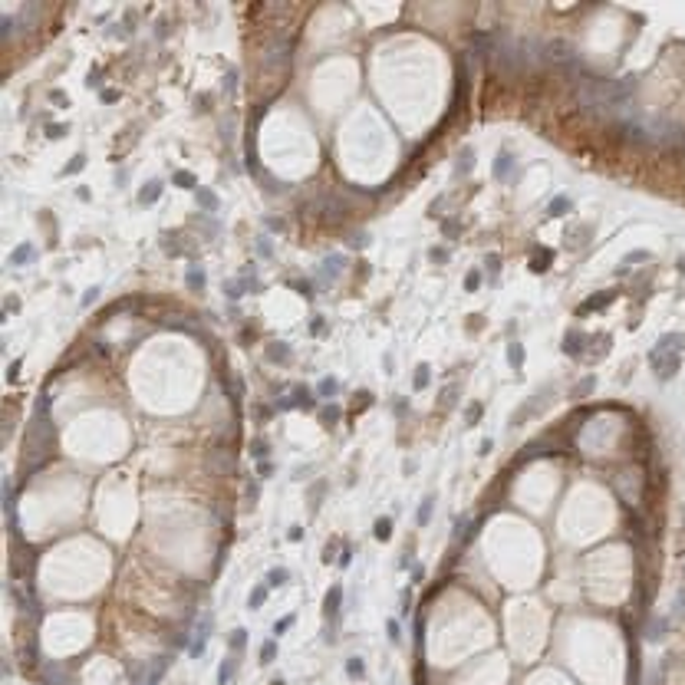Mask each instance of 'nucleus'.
I'll list each match as a JSON object with an SVG mask.
<instances>
[{"mask_svg": "<svg viewBox=\"0 0 685 685\" xmlns=\"http://www.w3.org/2000/svg\"><path fill=\"white\" fill-rule=\"evenodd\" d=\"M257 250L270 257V254H273V244H270V238H261V244H257Z\"/></svg>", "mask_w": 685, "mask_h": 685, "instance_id": "obj_35", "label": "nucleus"}, {"mask_svg": "<svg viewBox=\"0 0 685 685\" xmlns=\"http://www.w3.org/2000/svg\"><path fill=\"white\" fill-rule=\"evenodd\" d=\"M293 623H297V616H293V613H287V616H280V619H277V626H273V636L287 633V629L293 626Z\"/></svg>", "mask_w": 685, "mask_h": 685, "instance_id": "obj_22", "label": "nucleus"}, {"mask_svg": "<svg viewBox=\"0 0 685 685\" xmlns=\"http://www.w3.org/2000/svg\"><path fill=\"white\" fill-rule=\"evenodd\" d=\"M566 208H570V201H566V198H557L554 204H550V214H557V211H566Z\"/></svg>", "mask_w": 685, "mask_h": 685, "instance_id": "obj_34", "label": "nucleus"}, {"mask_svg": "<svg viewBox=\"0 0 685 685\" xmlns=\"http://www.w3.org/2000/svg\"><path fill=\"white\" fill-rule=\"evenodd\" d=\"M346 672H349L353 679H363V672H366V669H363V659H349V662H346Z\"/></svg>", "mask_w": 685, "mask_h": 685, "instance_id": "obj_24", "label": "nucleus"}, {"mask_svg": "<svg viewBox=\"0 0 685 685\" xmlns=\"http://www.w3.org/2000/svg\"><path fill=\"white\" fill-rule=\"evenodd\" d=\"M287 580H290V573L283 570V566H273V570H267V580H264V583H267V586H283Z\"/></svg>", "mask_w": 685, "mask_h": 685, "instance_id": "obj_11", "label": "nucleus"}, {"mask_svg": "<svg viewBox=\"0 0 685 685\" xmlns=\"http://www.w3.org/2000/svg\"><path fill=\"white\" fill-rule=\"evenodd\" d=\"M267 452H270V442H264V438H254V442H250V455H254L257 461H264Z\"/></svg>", "mask_w": 685, "mask_h": 685, "instance_id": "obj_16", "label": "nucleus"}, {"mask_svg": "<svg viewBox=\"0 0 685 685\" xmlns=\"http://www.w3.org/2000/svg\"><path fill=\"white\" fill-rule=\"evenodd\" d=\"M300 537H303L300 527H290V531H287V540H300Z\"/></svg>", "mask_w": 685, "mask_h": 685, "instance_id": "obj_37", "label": "nucleus"}, {"mask_svg": "<svg viewBox=\"0 0 685 685\" xmlns=\"http://www.w3.org/2000/svg\"><path fill=\"white\" fill-rule=\"evenodd\" d=\"M63 132H66V125H53V129H50V139H63Z\"/></svg>", "mask_w": 685, "mask_h": 685, "instance_id": "obj_38", "label": "nucleus"}, {"mask_svg": "<svg viewBox=\"0 0 685 685\" xmlns=\"http://www.w3.org/2000/svg\"><path fill=\"white\" fill-rule=\"evenodd\" d=\"M432 382V373H428V366H419L415 369V379H412V385L415 389H425V385Z\"/></svg>", "mask_w": 685, "mask_h": 685, "instance_id": "obj_20", "label": "nucleus"}, {"mask_svg": "<svg viewBox=\"0 0 685 685\" xmlns=\"http://www.w3.org/2000/svg\"><path fill=\"white\" fill-rule=\"evenodd\" d=\"M83 162H86V159H83V155H76V159H73V162H69V165H66V171H63V175H73V171H80V168H83Z\"/></svg>", "mask_w": 685, "mask_h": 685, "instance_id": "obj_31", "label": "nucleus"}, {"mask_svg": "<svg viewBox=\"0 0 685 685\" xmlns=\"http://www.w3.org/2000/svg\"><path fill=\"white\" fill-rule=\"evenodd\" d=\"M340 563H343V566H349V563H353V550H349V547H346V550H343V557H340Z\"/></svg>", "mask_w": 685, "mask_h": 685, "instance_id": "obj_39", "label": "nucleus"}, {"mask_svg": "<svg viewBox=\"0 0 685 685\" xmlns=\"http://www.w3.org/2000/svg\"><path fill=\"white\" fill-rule=\"evenodd\" d=\"M27 261H36V247H33V244H20V247L10 254V264H13V267H20V264H27Z\"/></svg>", "mask_w": 685, "mask_h": 685, "instance_id": "obj_4", "label": "nucleus"}, {"mask_svg": "<svg viewBox=\"0 0 685 685\" xmlns=\"http://www.w3.org/2000/svg\"><path fill=\"white\" fill-rule=\"evenodd\" d=\"M389 534H392V521H389V517H382V521L376 524V537H379V540H389Z\"/></svg>", "mask_w": 685, "mask_h": 685, "instance_id": "obj_25", "label": "nucleus"}, {"mask_svg": "<svg viewBox=\"0 0 685 685\" xmlns=\"http://www.w3.org/2000/svg\"><path fill=\"white\" fill-rule=\"evenodd\" d=\"M194 198H198V204H201V208L218 211V194H211V191H204V188H198V191H194Z\"/></svg>", "mask_w": 685, "mask_h": 685, "instance_id": "obj_13", "label": "nucleus"}, {"mask_svg": "<svg viewBox=\"0 0 685 685\" xmlns=\"http://www.w3.org/2000/svg\"><path fill=\"white\" fill-rule=\"evenodd\" d=\"M244 487H247V507H254V504H257V484H254V478H244Z\"/></svg>", "mask_w": 685, "mask_h": 685, "instance_id": "obj_26", "label": "nucleus"}, {"mask_svg": "<svg viewBox=\"0 0 685 685\" xmlns=\"http://www.w3.org/2000/svg\"><path fill=\"white\" fill-rule=\"evenodd\" d=\"M320 419L326 422V425H333L336 419H340V408H336V405H323V408H320Z\"/></svg>", "mask_w": 685, "mask_h": 685, "instance_id": "obj_23", "label": "nucleus"}, {"mask_svg": "<svg viewBox=\"0 0 685 685\" xmlns=\"http://www.w3.org/2000/svg\"><path fill=\"white\" fill-rule=\"evenodd\" d=\"M333 396H336V379L326 376V379L320 382V399H333Z\"/></svg>", "mask_w": 685, "mask_h": 685, "instance_id": "obj_21", "label": "nucleus"}, {"mask_svg": "<svg viewBox=\"0 0 685 685\" xmlns=\"http://www.w3.org/2000/svg\"><path fill=\"white\" fill-rule=\"evenodd\" d=\"M340 264H343V257L340 254H333V257H326V264H323V283H329L340 273Z\"/></svg>", "mask_w": 685, "mask_h": 685, "instance_id": "obj_10", "label": "nucleus"}, {"mask_svg": "<svg viewBox=\"0 0 685 685\" xmlns=\"http://www.w3.org/2000/svg\"><path fill=\"white\" fill-rule=\"evenodd\" d=\"M340 603H343V590H340V586H333V590L326 593V600H323V613H326V616H336Z\"/></svg>", "mask_w": 685, "mask_h": 685, "instance_id": "obj_5", "label": "nucleus"}, {"mask_svg": "<svg viewBox=\"0 0 685 685\" xmlns=\"http://www.w3.org/2000/svg\"><path fill=\"white\" fill-rule=\"evenodd\" d=\"M211 629H214V616L204 613V616L198 619V626H194V633L188 636V656L191 659H198L204 652V645H208V639H211Z\"/></svg>", "mask_w": 685, "mask_h": 685, "instance_id": "obj_1", "label": "nucleus"}, {"mask_svg": "<svg viewBox=\"0 0 685 685\" xmlns=\"http://www.w3.org/2000/svg\"><path fill=\"white\" fill-rule=\"evenodd\" d=\"M267 590H270L267 583H257L254 590H250V596H247V606H250V610H261V606L267 603Z\"/></svg>", "mask_w": 685, "mask_h": 685, "instance_id": "obj_7", "label": "nucleus"}, {"mask_svg": "<svg viewBox=\"0 0 685 685\" xmlns=\"http://www.w3.org/2000/svg\"><path fill=\"white\" fill-rule=\"evenodd\" d=\"M478 419H481V405H471L468 408V425H475Z\"/></svg>", "mask_w": 685, "mask_h": 685, "instance_id": "obj_36", "label": "nucleus"}, {"mask_svg": "<svg viewBox=\"0 0 685 685\" xmlns=\"http://www.w3.org/2000/svg\"><path fill=\"white\" fill-rule=\"evenodd\" d=\"M580 343H583V336H580L577 329H570V333H566V340H563V349L570 353V356H577V353H580Z\"/></svg>", "mask_w": 685, "mask_h": 685, "instance_id": "obj_14", "label": "nucleus"}, {"mask_svg": "<svg viewBox=\"0 0 685 685\" xmlns=\"http://www.w3.org/2000/svg\"><path fill=\"white\" fill-rule=\"evenodd\" d=\"M227 649H231V652H244V649H247V629H244V626L234 629V633L227 636Z\"/></svg>", "mask_w": 685, "mask_h": 685, "instance_id": "obj_6", "label": "nucleus"}, {"mask_svg": "<svg viewBox=\"0 0 685 685\" xmlns=\"http://www.w3.org/2000/svg\"><path fill=\"white\" fill-rule=\"evenodd\" d=\"M267 359H270V363H287V359H290L287 343H270V346H267Z\"/></svg>", "mask_w": 685, "mask_h": 685, "instance_id": "obj_8", "label": "nucleus"}, {"mask_svg": "<svg viewBox=\"0 0 685 685\" xmlns=\"http://www.w3.org/2000/svg\"><path fill=\"white\" fill-rule=\"evenodd\" d=\"M507 363H511V369H521V366H524V346H521V343H511V346H507Z\"/></svg>", "mask_w": 685, "mask_h": 685, "instance_id": "obj_12", "label": "nucleus"}, {"mask_svg": "<svg viewBox=\"0 0 685 685\" xmlns=\"http://www.w3.org/2000/svg\"><path fill=\"white\" fill-rule=\"evenodd\" d=\"M293 402L300 405V408H310V392H306L303 385H297V399H293Z\"/></svg>", "mask_w": 685, "mask_h": 685, "instance_id": "obj_28", "label": "nucleus"}, {"mask_svg": "<svg viewBox=\"0 0 685 685\" xmlns=\"http://www.w3.org/2000/svg\"><path fill=\"white\" fill-rule=\"evenodd\" d=\"M273 659H277V639H267L261 645V662L267 666V662H273Z\"/></svg>", "mask_w": 685, "mask_h": 685, "instance_id": "obj_17", "label": "nucleus"}, {"mask_svg": "<svg viewBox=\"0 0 685 685\" xmlns=\"http://www.w3.org/2000/svg\"><path fill=\"white\" fill-rule=\"evenodd\" d=\"M257 475H261V478H270V475H273V464H270V461H261V464H257Z\"/></svg>", "mask_w": 685, "mask_h": 685, "instance_id": "obj_33", "label": "nucleus"}, {"mask_svg": "<svg viewBox=\"0 0 685 685\" xmlns=\"http://www.w3.org/2000/svg\"><path fill=\"white\" fill-rule=\"evenodd\" d=\"M478 283H481V273H478V270H471L468 277H464V287H468V290H475Z\"/></svg>", "mask_w": 685, "mask_h": 685, "instance_id": "obj_32", "label": "nucleus"}, {"mask_svg": "<svg viewBox=\"0 0 685 685\" xmlns=\"http://www.w3.org/2000/svg\"><path fill=\"white\" fill-rule=\"evenodd\" d=\"M96 297H99V287H89L83 293V300H80V306H89V303H96Z\"/></svg>", "mask_w": 685, "mask_h": 685, "instance_id": "obj_30", "label": "nucleus"}, {"mask_svg": "<svg viewBox=\"0 0 685 685\" xmlns=\"http://www.w3.org/2000/svg\"><path fill=\"white\" fill-rule=\"evenodd\" d=\"M159 194H162V182H159V178H152V182L139 191V204H145V208H148V204L159 201Z\"/></svg>", "mask_w": 685, "mask_h": 685, "instance_id": "obj_3", "label": "nucleus"}, {"mask_svg": "<svg viewBox=\"0 0 685 685\" xmlns=\"http://www.w3.org/2000/svg\"><path fill=\"white\" fill-rule=\"evenodd\" d=\"M185 280H188V287H191L194 293H201V290H204V270H201V267H188Z\"/></svg>", "mask_w": 685, "mask_h": 685, "instance_id": "obj_9", "label": "nucleus"}, {"mask_svg": "<svg viewBox=\"0 0 685 685\" xmlns=\"http://www.w3.org/2000/svg\"><path fill=\"white\" fill-rule=\"evenodd\" d=\"M494 178H501V182H511V178H514V159H511L507 152H501L498 162H494Z\"/></svg>", "mask_w": 685, "mask_h": 685, "instance_id": "obj_2", "label": "nucleus"}, {"mask_svg": "<svg viewBox=\"0 0 685 685\" xmlns=\"http://www.w3.org/2000/svg\"><path fill=\"white\" fill-rule=\"evenodd\" d=\"M224 290H227V297H231V300H238V297H244V293H247V290L241 287V280H231Z\"/></svg>", "mask_w": 685, "mask_h": 685, "instance_id": "obj_27", "label": "nucleus"}, {"mask_svg": "<svg viewBox=\"0 0 685 685\" xmlns=\"http://www.w3.org/2000/svg\"><path fill=\"white\" fill-rule=\"evenodd\" d=\"M171 182H175L178 188H191V191H198V188H194L198 182H194V175H191V171H175V178H171Z\"/></svg>", "mask_w": 685, "mask_h": 685, "instance_id": "obj_15", "label": "nucleus"}, {"mask_svg": "<svg viewBox=\"0 0 685 685\" xmlns=\"http://www.w3.org/2000/svg\"><path fill=\"white\" fill-rule=\"evenodd\" d=\"M234 666H238V662H234V659H224V662H221V669H218V685H227V682H231V672H234Z\"/></svg>", "mask_w": 685, "mask_h": 685, "instance_id": "obj_18", "label": "nucleus"}, {"mask_svg": "<svg viewBox=\"0 0 685 685\" xmlns=\"http://www.w3.org/2000/svg\"><path fill=\"white\" fill-rule=\"evenodd\" d=\"M385 629H389V642H399V639H402V633H399V623H396V619H389V623H385Z\"/></svg>", "mask_w": 685, "mask_h": 685, "instance_id": "obj_29", "label": "nucleus"}, {"mask_svg": "<svg viewBox=\"0 0 685 685\" xmlns=\"http://www.w3.org/2000/svg\"><path fill=\"white\" fill-rule=\"evenodd\" d=\"M432 504H435V498H425V501H422V507H419V514H415V521H419L422 527L432 521Z\"/></svg>", "mask_w": 685, "mask_h": 685, "instance_id": "obj_19", "label": "nucleus"}]
</instances>
